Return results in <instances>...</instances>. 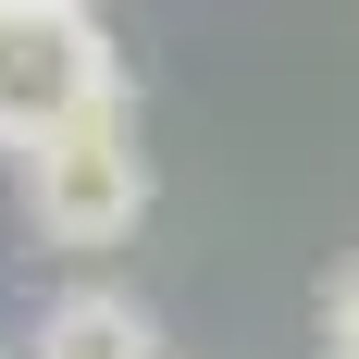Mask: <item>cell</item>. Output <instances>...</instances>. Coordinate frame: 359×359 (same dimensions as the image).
I'll use <instances>...</instances> for the list:
<instances>
[{
	"mask_svg": "<svg viewBox=\"0 0 359 359\" xmlns=\"http://www.w3.org/2000/svg\"><path fill=\"white\" fill-rule=\"evenodd\" d=\"M149 198H161V174H149L137 100H100V111H74V124H50V137L25 149V223H37V248H124V236L149 223Z\"/></svg>",
	"mask_w": 359,
	"mask_h": 359,
	"instance_id": "1",
	"label": "cell"
},
{
	"mask_svg": "<svg viewBox=\"0 0 359 359\" xmlns=\"http://www.w3.org/2000/svg\"><path fill=\"white\" fill-rule=\"evenodd\" d=\"M323 359H359V260L323 285Z\"/></svg>",
	"mask_w": 359,
	"mask_h": 359,
	"instance_id": "4",
	"label": "cell"
},
{
	"mask_svg": "<svg viewBox=\"0 0 359 359\" xmlns=\"http://www.w3.org/2000/svg\"><path fill=\"white\" fill-rule=\"evenodd\" d=\"M124 100V50H111L100 0H0V149L25 161L50 124Z\"/></svg>",
	"mask_w": 359,
	"mask_h": 359,
	"instance_id": "2",
	"label": "cell"
},
{
	"mask_svg": "<svg viewBox=\"0 0 359 359\" xmlns=\"http://www.w3.org/2000/svg\"><path fill=\"white\" fill-rule=\"evenodd\" d=\"M37 359H161V323L124 285H74L37 310Z\"/></svg>",
	"mask_w": 359,
	"mask_h": 359,
	"instance_id": "3",
	"label": "cell"
}]
</instances>
